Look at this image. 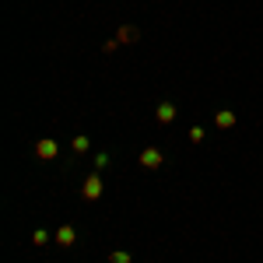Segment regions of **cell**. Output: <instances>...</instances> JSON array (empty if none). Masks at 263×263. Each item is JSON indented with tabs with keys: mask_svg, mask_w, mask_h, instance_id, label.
<instances>
[{
	"mask_svg": "<svg viewBox=\"0 0 263 263\" xmlns=\"http://www.w3.org/2000/svg\"><path fill=\"white\" fill-rule=\"evenodd\" d=\"M102 193H105V182H102V172H91L88 179L81 182V197L84 200H99Z\"/></svg>",
	"mask_w": 263,
	"mask_h": 263,
	"instance_id": "1",
	"label": "cell"
},
{
	"mask_svg": "<svg viewBox=\"0 0 263 263\" xmlns=\"http://www.w3.org/2000/svg\"><path fill=\"white\" fill-rule=\"evenodd\" d=\"M155 120L162 123V126H168V123L176 120V105H172V102H162V105L155 109Z\"/></svg>",
	"mask_w": 263,
	"mask_h": 263,
	"instance_id": "6",
	"label": "cell"
},
{
	"mask_svg": "<svg viewBox=\"0 0 263 263\" xmlns=\"http://www.w3.org/2000/svg\"><path fill=\"white\" fill-rule=\"evenodd\" d=\"M53 242L60 246V249H70V246L78 242V228H74V224H60L57 235H53Z\"/></svg>",
	"mask_w": 263,
	"mask_h": 263,
	"instance_id": "3",
	"label": "cell"
},
{
	"mask_svg": "<svg viewBox=\"0 0 263 263\" xmlns=\"http://www.w3.org/2000/svg\"><path fill=\"white\" fill-rule=\"evenodd\" d=\"M235 112H232V109H218V112H214V126H218V130H232V126H235Z\"/></svg>",
	"mask_w": 263,
	"mask_h": 263,
	"instance_id": "5",
	"label": "cell"
},
{
	"mask_svg": "<svg viewBox=\"0 0 263 263\" xmlns=\"http://www.w3.org/2000/svg\"><path fill=\"white\" fill-rule=\"evenodd\" d=\"M203 137H207V134H203V126H190V141H193V144H200Z\"/></svg>",
	"mask_w": 263,
	"mask_h": 263,
	"instance_id": "12",
	"label": "cell"
},
{
	"mask_svg": "<svg viewBox=\"0 0 263 263\" xmlns=\"http://www.w3.org/2000/svg\"><path fill=\"white\" fill-rule=\"evenodd\" d=\"M141 39V32H137V28H134V25H120V28H116V42H137Z\"/></svg>",
	"mask_w": 263,
	"mask_h": 263,
	"instance_id": "7",
	"label": "cell"
},
{
	"mask_svg": "<svg viewBox=\"0 0 263 263\" xmlns=\"http://www.w3.org/2000/svg\"><path fill=\"white\" fill-rule=\"evenodd\" d=\"M70 147H74V155H88V147H91V141H88V134H78V137L70 141Z\"/></svg>",
	"mask_w": 263,
	"mask_h": 263,
	"instance_id": "8",
	"label": "cell"
},
{
	"mask_svg": "<svg viewBox=\"0 0 263 263\" xmlns=\"http://www.w3.org/2000/svg\"><path fill=\"white\" fill-rule=\"evenodd\" d=\"M141 165L155 172V168H162V165H165V155L158 151V147H144V151H141Z\"/></svg>",
	"mask_w": 263,
	"mask_h": 263,
	"instance_id": "4",
	"label": "cell"
},
{
	"mask_svg": "<svg viewBox=\"0 0 263 263\" xmlns=\"http://www.w3.org/2000/svg\"><path fill=\"white\" fill-rule=\"evenodd\" d=\"M91 165H95V172H105V168L112 165V155H109V151H99V155L91 158Z\"/></svg>",
	"mask_w": 263,
	"mask_h": 263,
	"instance_id": "9",
	"label": "cell"
},
{
	"mask_svg": "<svg viewBox=\"0 0 263 263\" xmlns=\"http://www.w3.org/2000/svg\"><path fill=\"white\" fill-rule=\"evenodd\" d=\"M116 49H120V42H116V39H109L105 46H102V53H116Z\"/></svg>",
	"mask_w": 263,
	"mask_h": 263,
	"instance_id": "13",
	"label": "cell"
},
{
	"mask_svg": "<svg viewBox=\"0 0 263 263\" xmlns=\"http://www.w3.org/2000/svg\"><path fill=\"white\" fill-rule=\"evenodd\" d=\"M109 263H134V256L123 253V249H116V253H109Z\"/></svg>",
	"mask_w": 263,
	"mask_h": 263,
	"instance_id": "10",
	"label": "cell"
},
{
	"mask_svg": "<svg viewBox=\"0 0 263 263\" xmlns=\"http://www.w3.org/2000/svg\"><path fill=\"white\" fill-rule=\"evenodd\" d=\"M57 155H60V144L53 141V137L35 141V158H39V162H57Z\"/></svg>",
	"mask_w": 263,
	"mask_h": 263,
	"instance_id": "2",
	"label": "cell"
},
{
	"mask_svg": "<svg viewBox=\"0 0 263 263\" xmlns=\"http://www.w3.org/2000/svg\"><path fill=\"white\" fill-rule=\"evenodd\" d=\"M32 242H35V246H49V232H46V228H39V232L32 235Z\"/></svg>",
	"mask_w": 263,
	"mask_h": 263,
	"instance_id": "11",
	"label": "cell"
}]
</instances>
